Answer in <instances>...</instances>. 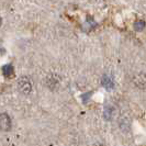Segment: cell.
Returning <instances> with one entry per match:
<instances>
[{
	"label": "cell",
	"mask_w": 146,
	"mask_h": 146,
	"mask_svg": "<svg viewBox=\"0 0 146 146\" xmlns=\"http://www.w3.org/2000/svg\"><path fill=\"white\" fill-rule=\"evenodd\" d=\"M18 89L23 95H29L32 90V84L30 81L29 77L22 76L18 79Z\"/></svg>",
	"instance_id": "cell-1"
},
{
	"label": "cell",
	"mask_w": 146,
	"mask_h": 146,
	"mask_svg": "<svg viewBox=\"0 0 146 146\" xmlns=\"http://www.w3.org/2000/svg\"><path fill=\"white\" fill-rule=\"evenodd\" d=\"M12 127V122H11V117L7 113H1L0 114V131L8 132L11 130Z\"/></svg>",
	"instance_id": "cell-2"
},
{
	"label": "cell",
	"mask_w": 146,
	"mask_h": 146,
	"mask_svg": "<svg viewBox=\"0 0 146 146\" xmlns=\"http://www.w3.org/2000/svg\"><path fill=\"white\" fill-rule=\"evenodd\" d=\"M58 81L59 79L57 77H55L54 75H50V76H47V78H46V86L50 88L51 90H54L55 88L57 87V85H58Z\"/></svg>",
	"instance_id": "cell-3"
},
{
	"label": "cell",
	"mask_w": 146,
	"mask_h": 146,
	"mask_svg": "<svg viewBox=\"0 0 146 146\" xmlns=\"http://www.w3.org/2000/svg\"><path fill=\"white\" fill-rule=\"evenodd\" d=\"M101 84H102L103 87L106 88V89H108V90H111V89L114 88V81H113V79L110 76H107V75H104L102 77Z\"/></svg>",
	"instance_id": "cell-4"
},
{
	"label": "cell",
	"mask_w": 146,
	"mask_h": 146,
	"mask_svg": "<svg viewBox=\"0 0 146 146\" xmlns=\"http://www.w3.org/2000/svg\"><path fill=\"white\" fill-rule=\"evenodd\" d=\"M134 84L136 87H141L142 89L145 88V76L144 75H139V76H136L134 78Z\"/></svg>",
	"instance_id": "cell-5"
},
{
	"label": "cell",
	"mask_w": 146,
	"mask_h": 146,
	"mask_svg": "<svg viewBox=\"0 0 146 146\" xmlns=\"http://www.w3.org/2000/svg\"><path fill=\"white\" fill-rule=\"evenodd\" d=\"M2 73L5 75V77H11L13 75V66L12 65H6L2 67Z\"/></svg>",
	"instance_id": "cell-6"
},
{
	"label": "cell",
	"mask_w": 146,
	"mask_h": 146,
	"mask_svg": "<svg viewBox=\"0 0 146 146\" xmlns=\"http://www.w3.org/2000/svg\"><path fill=\"white\" fill-rule=\"evenodd\" d=\"M113 111H114V110L112 109V108H109V107L106 108V109H104V114H103L104 117H106L107 120H111L112 117H114V112H113Z\"/></svg>",
	"instance_id": "cell-7"
},
{
	"label": "cell",
	"mask_w": 146,
	"mask_h": 146,
	"mask_svg": "<svg viewBox=\"0 0 146 146\" xmlns=\"http://www.w3.org/2000/svg\"><path fill=\"white\" fill-rule=\"evenodd\" d=\"M144 28H145V22L143 20H139L134 23V29L136 31H143Z\"/></svg>",
	"instance_id": "cell-8"
},
{
	"label": "cell",
	"mask_w": 146,
	"mask_h": 146,
	"mask_svg": "<svg viewBox=\"0 0 146 146\" xmlns=\"http://www.w3.org/2000/svg\"><path fill=\"white\" fill-rule=\"evenodd\" d=\"M1 24H2V19H1V17H0V27H1Z\"/></svg>",
	"instance_id": "cell-9"
}]
</instances>
